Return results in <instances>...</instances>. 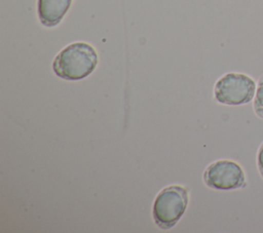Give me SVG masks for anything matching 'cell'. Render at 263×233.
I'll return each mask as SVG.
<instances>
[{
	"label": "cell",
	"mask_w": 263,
	"mask_h": 233,
	"mask_svg": "<svg viewBox=\"0 0 263 233\" xmlns=\"http://www.w3.org/2000/svg\"><path fill=\"white\" fill-rule=\"evenodd\" d=\"M98 64V53L88 43L75 42L55 56L52 69L55 75L65 80H80L91 74Z\"/></svg>",
	"instance_id": "1"
},
{
	"label": "cell",
	"mask_w": 263,
	"mask_h": 233,
	"mask_svg": "<svg viewBox=\"0 0 263 233\" xmlns=\"http://www.w3.org/2000/svg\"><path fill=\"white\" fill-rule=\"evenodd\" d=\"M188 204V192L179 185H172L162 189L153 204V219L155 224L163 230L173 228L182 218Z\"/></svg>",
	"instance_id": "2"
},
{
	"label": "cell",
	"mask_w": 263,
	"mask_h": 233,
	"mask_svg": "<svg viewBox=\"0 0 263 233\" xmlns=\"http://www.w3.org/2000/svg\"><path fill=\"white\" fill-rule=\"evenodd\" d=\"M255 80L243 73H227L215 84L216 100L229 106H239L251 102L255 96Z\"/></svg>",
	"instance_id": "3"
},
{
	"label": "cell",
	"mask_w": 263,
	"mask_h": 233,
	"mask_svg": "<svg viewBox=\"0 0 263 233\" xmlns=\"http://www.w3.org/2000/svg\"><path fill=\"white\" fill-rule=\"evenodd\" d=\"M205 185L216 190H234L246 185L242 167L233 160H217L203 172Z\"/></svg>",
	"instance_id": "4"
},
{
	"label": "cell",
	"mask_w": 263,
	"mask_h": 233,
	"mask_svg": "<svg viewBox=\"0 0 263 233\" xmlns=\"http://www.w3.org/2000/svg\"><path fill=\"white\" fill-rule=\"evenodd\" d=\"M72 0H38L37 11L41 24L54 27L61 23L71 6Z\"/></svg>",
	"instance_id": "5"
},
{
	"label": "cell",
	"mask_w": 263,
	"mask_h": 233,
	"mask_svg": "<svg viewBox=\"0 0 263 233\" xmlns=\"http://www.w3.org/2000/svg\"><path fill=\"white\" fill-rule=\"evenodd\" d=\"M254 111L259 118L263 119V74L259 78L257 91L254 96Z\"/></svg>",
	"instance_id": "6"
},
{
	"label": "cell",
	"mask_w": 263,
	"mask_h": 233,
	"mask_svg": "<svg viewBox=\"0 0 263 233\" xmlns=\"http://www.w3.org/2000/svg\"><path fill=\"white\" fill-rule=\"evenodd\" d=\"M257 165H258V169L259 172L263 179V143L261 144V146L259 147L258 150V154H257Z\"/></svg>",
	"instance_id": "7"
}]
</instances>
